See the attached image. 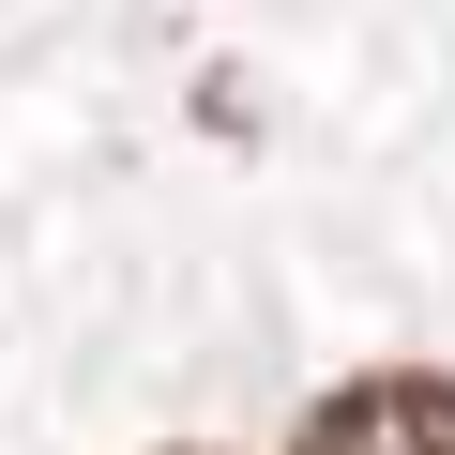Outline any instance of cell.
Listing matches in <instances>:
<instances>
[{
    "label": "cell",
    "instance_id": "7a4b0ae2",
    "mask_svg": "<svg viewBox=\"0 0 455 455\" xmlns=\"http://www.w3.org/2000/svg\"><path fill=\"white\" fill-rule=\"evenodd\" d=\"M167 455H212V440H167Z\"/></svg>",
    "mask_w": 455,
    "mask_h": 455
},
{
    "label": "cell",
    "instance_id": "6da1fadb",
    "mask_svg": "<svg viewBox=\"0 0 455 455\" xmlns=\"http://www.w3.org/2000/svg\"><path fill=\"white\" fill-rule=\"evenodd\" d=\"M289 455H455V379L440 364H364V379L304 395Z\"/></svg>",
    "mask_w": 455,
    "mask_h": 455
}]
</instances>
